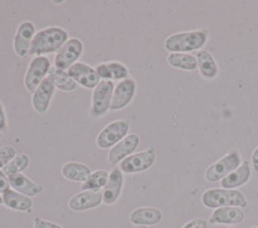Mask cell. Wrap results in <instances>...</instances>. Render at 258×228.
I'll use <instances>...</instances> for the list:
<instances>
[{"label": "cell", "mask_w": 258, "mask_h": 228, "mask_svg": "<svg viewBox=\"0 0 258 228\" xmlns=\"http://www.w3.org/2000/svg\"><path fill=\"white\" fill-rule=\"evenodd\" d=\"M69 39L67 30L59 26H48L36 31L29 50L31 56L56 53Z\"/></svg>", "instance_id": "obj_1"}, {"label": "cell", "mask_w": 258, "mask_h": 228, "mask_svg": "<svg viewBox=\"0 0 258 228\" xmlns=\"http://www.w3.org/2000/svg\"><path fill=\"white\" fill-rule=\"evenodd\" d=\"M3 204L11 210L20 211V212H31L32 200L22 195L13 189H9L2 194Z\"/></svg>", "instance_id": "obj_22"}, {"label": "cell", "mask_w": 258, "mask_h": 228, "mask_svg": "<svg viewBox=\"0 0 258 228\" xmlns=\"http://www.w3.org/2000/svg\"><path fill=\"white\" fill-rule=\"evenodd\" d=\"M7 129V118H6V112L5 108L0 101V133L5 132Z\"/></svg>", "instance_id": "obj_33"}, {"label": "cell", "mask_w": 258, "mask_h": 228, "mask_svg": "<svg viewBox=\"0 0 258 228\" xmlns=\"http://www.w3.org/2000/svg\"><path fill=\"white\" fill-rule=\"evenodd\" d=\"M1 137H2V133H0V138H1Z\"/></svg>", "instance_id": "obj_38"}, {"label": "cell", "mask_w": 258, "mask_h": 228, "mask_svg": "<svg viewBox=\"0 0 258 228\" xmlns=\"http://www.w3.org/2000/svg\"><path fill=\"white\" fill-rule=\"evenodd\" d=\"M240 165L241 155L237 149H233L206 169L205 179L210 183L221 181Z\"/></svg>", "instance_id": "obj_4"}, {"label": "cell", "mask_w": 258, "mask_h": 228, "mask_svg": "<svg viewBox=\"0 0 258 228\" xmlns=\"http://www.w3.org/2000/svg\"><path fill=\"white\" fill-rule=\"evenodd\" d=\"M16 155V150L10 145L0 147V169L2 170Z\"/></svg>", "instance_id": "obj_29"}, {"label": "cell", "mask_w": 258, "mask_h": 228, "mask_svg": "<svg viewBox=\"0 0 258 228\" xmlns=\"http://www.w3.org/2000/svg\"><path fill=\"white\" fill-rule=\"evenodd\" d=\"M106 63H107V67H108L112 81H121L123 79L130 77L129 68L124 63L120 61H115V60L108 61Z\"/></svg>", "instance_id": "obj_28"}, {"label": "cell", "mask_w": 258, "mask_h": 228, "mask_svg": "<svg viewBox=\"0 0 258 228\" xmlns=\"http://www.w3.org/2000/svg\"><path fill=\"white\" fill-rule=\"evenodd\" d=\"M251 178V168L249 161L245 160L241 165L221 180V187L224 189H236L245 185Z\"/></svg>", "instance_id": "obj_19"}, {"label": "cell", "mask_w": 258, "mask_h": 228, "mask_svg": "<svg viewBox=\"0 0 258 228\" xmlns=\"http://www.w3.org/2000/svg\"><path fill=\"white\" fill-rule=\"evenodd\" d=\"M67 71L78 86H82L86 89H94L101 81L95 67H92L84 62L77 61L71 67H69Z\"/></svg>", "instance_id": "obj_12"}, {"label": "cell", "mask_w": 258, "mask_h": 228, "mask_svg": "<svg viewBox=\"0 0 258 228\" xmlns=\"http://www.w3.org/2000/svg\"><path fill=\"white\" fill-rule=\"evenodd\" d=\"M166 60H167V63L173 68H177L185 71H194L198 68L196 55L191 53L172 52L167 55Z\"/></svg>", "instance_id": "obj_25"}, {"label": "cell", "mask_w": 258, "mask_h": 228, "mask_svg": "<svg viewBox=\"0 0 258 228\" xmlns=\"http://www.w3.org/2000/svg\"><path fill=\"white\" fill-rule=\"evenodd\" d=\"M114 88V81L101 80L93 89L90 107L91 117L96 119L102 118L110 111Z\"/></svg>", "instance_id": "obj_5"}, {"label": "cell", "mask_w": 258, "mask_h": 228, "mask_svg": "<svg viewBox=\"0 0 258 228\" xmlns=\"http://www.w3.org/2000/svg\"><path fill=\"white\" fill-rule=\"evenodd\" d=\"M140 143V137L136 133L128 134L123 140L113 146L108 153L107 159L110 165L116 166L134 153Z\"/></svg>", "instance_id": "obj_13"}, {"label": "cell", "mask_w": 258, "mask_h": 228, "mask_svg": "<svg viewBox=\"0 0 258 228\" xmlns=\"http://www.w3.org/2000/svg\"><path fill=\"white\" fill-rule=\"evenodd\" d=\"M84 50V44L78 37L69 38L66 43L55 53L53 66L58 69L68 70L74 63L78 61Z\"/></svg>", "instance_id": "obj_9"}, {"label": "cell", "mask_w": 258, "mask_h": 228, "mask_svg": "<svg viewBox=\"0 0 258 228\" xmlns=\"http://www.w3.org/2000/svg\"><path fill=\"white\" fill-rule=\"evenodd\" d=\"M91 169L80 162H67L61 167V175L69 181L84 183L91 175Z\"/></svg>", "instance_id": "obj_23"}, {"label": "cell", "mask_w": 258, "mask_h": 228, "mask_svg": "<svg viewBox=\"0 0 258 228\" xmlns=\"http://www.w3.org/2000/svg\"><path fill=\"white\" fill-rule=\"evenodd\" d=\"M198 69L200 75L208 80L215 79L219 74V66L214 56L206 49H200L196 52Z\"/></svg>", "instance_id": "obj_21"}, {"label": "cell", "mask_w": 258, "mask_h": 228, "mask_svg": "<svg viewBox=\"0 0 258 228\" xmlns=\"http://www.w3.org/2000/svg\"><path fill=\"white\" fill-rule=\"evenodd\" d=\"M109 172L104 169H99L91 173L89 178L82 184V191L93 190L101 191L106 186L109 180Z\"/></svg>", "instance_id": "obj_26"}, {"label": "cell", "mask_w": 258, "mask_h": 228, "mask_svg": "<svg viewBox=\"0 0 258 228\" xmlns=\"http://www.w3.org/2000/svg\"><path fill=\"white\" fill-rule=\"evenodd\" d=\"M3 204V200H2V194H0V205Z\"/></svg>", "instance_id": "obj_35"}, {"label": "cell", "mask_w": 258, "mask_h": 228, "mask_svg": "<svg viewBox=\"0 0 258 228\" xmlns=\"http://www.w3.org/2000/svg\"><path fill=\"white\" fill-rule=\"evenodd\" d=\"M251 165L254 169V171L258 172V146L255 148V150L252 153L251 156Z\"/></svg>", "instance_id": "obj_34"}, {"label": "cell", "mask_w": 258, "mask_h": 228, "mask_svg": "<svg viewBox=\"0 0 258 228\" xmlns=\"http://www.w3.org/2000/svg\"><path fill=\"white\" fill-rule=\"evenodd\" d=\"M29 163H30V160L26 154L24 153L16 154L15 157L2 169V171L7 177L15 174H20L22 171H24L28 167Z\"/></svg>", "instance_id": "obj_27"}, {"label": "cell", "mask_w": 258, "mask_h": 228, "mask_svg": "<svg viewBox=\"0 0 258 228\" xmlns=\"http://www.w3.org/2000/svg\"><path fill=\"white\" fill-rule=\"evenodd\" d=\"M10 189L8 177L4 174V172L0 169V194H3L7 190Z\"/></svg>", "instance_id": "obj_32"}, {"label": "cell", "mask_w": 258, "mask_h": 228, "mask_svg": "<svg viewBox=\"0 0 258 228\" xmlns=\"http://www.w3.org/2000/svg\"><path fill=\"white\" fill-rule=\"evenodd\" d=\"M251 228H258V225H254V226H252Z\"/></svg>", "instance_id": "obj_37"}, {"label": "cell", "mask_w": 258, "mask_h": 228, "mask_svg": "<svg viewBox=\"0 0 258 228\" xmlns=\"http://www.w3.org/2000/svg\"><path fill=\"white\" fill-rule=\"evenodd\" d=\"M207 40L208 31L206 29L180 31L170 34L165 38L164 48L170 53H188L200 50L206 44Z\"/></svg>", "instance_id": "obj_2"}, {"label": "cell", "mask_w": 258, "mask_h": 228, "mask_svg": "<svg viewBox=\"0 0 258 228\" xmlns=\"http://www.w3.org/2000/svg\"><path fill=\"white\" fill-rule=\"evenodd\" d=\"M137 89L136 81L132 77L123 79L115 85L110 111L122 110L132 101Z\"/></svg>", "instance_id": "obj_11"}, {"label": "cell", "mask_w": 258, "mask_h": 228, "mask_svg": "<svg viewBox=\"0 0 258 228\" xmlns=\"http://www.w3.org/2000/svg\"><path fill=\"white\" fill-rule=\"evenodd\" d=\"M124 185V173L120 168L115 167L109 174V180L102 190L103 203L106 205L115 204L122 192Z\"/></svg>", "instance_id": "obj_16"}, {"label": "cell", "mask_w": 258, "mask_h": 228, "mask_svg": "<svg viewBox=\"0 0 258 228\" xmlns=\"http://www.w3.org/2000/svg\"><path fill=\"white\" fill-rule=\"evenodd\" d=\"M55 86L49 77H46L31 94V105L35 112L44 115L47 112L53 95L55 93Z\"/></svg>", "instance_id": "obj_14"}, {"label": "cell", "mask_w": 258, "mask_h": 228, "mask_svg": "<svg viewBox=\"0 0 258 228\" xmlns=\"http://www.w3.org/2000/svg\"><path fill=\"white\" fill-rule=\"evenodd\" d=\"M201 201L205 207L210 209H217L222 207L245 208L248 205V201L245 195L236 189H208L203 193Z\"/></svg>", "instance_id": "obj_3"}, {"label": "cell", "mask_w": 258, "mask_h": 228, "mask_svg": "<svg viewBox=\"0 0 258 228\" xmlns=\"http://www.w3.org/2000/svg\"><path fill=\"white\" fill-rule=\"evenodd\" d=\"M156 160V151L150 147L143 151L133 153L124 159L119 168L124 174H137L148 170Z\"/></svg>", "instance_id": "obj_8"}, {"label": "cell", "mask_w": 258, "mask_h": 228, "mask_svg": "<svg viewBox=\"0 0 258 228\" xmlns=\"http://www.w3.org/2000/svg\"><path fill=\"white\" fill-rule=\"evenodd\" d=\"M161 220L162 213L155 207H139L129 214V221L135 226H152Z\"/></svg>", "instance_id": "obj_18"}, {"label": "cell", "mask_w": 258, "mask_h": 228, "mask_svg": "<svg viewBox=\"0 0 258 228\" xmlns=\"http://www.w3.org/2000/svg\"><path fill=\"white\" fill-rule=\"evenodd\" d=\"M245 219L244 211L239 207L217 208L212 213L209 222L212 225H235Z\"/></svg>", "instance_id": "obj_17"}, {"label": "cell", "mask_w": 258, "mask_h": 228, "mask_svg": "<svg viewBox=\"0 0 258 228\" xmlns=\"http://www.w3.org/2000/svg\"><path fill=\"white\" fill-rule=\"evenodd\" d=\"M135 228H148L147 226H136Z\"/></svg>", "instance_id": "obj_36"}, {"label": "cell", "mask_w": 258, "mask_h": 228, "mask_svg": "<svg viewBox=\"0 0 258 228\" xmlns=\"http://www.w3.org/2000/svg\"><path fill=\"white\" fill-rule=\"evenodd\" d=\"M103 203L102 191L85 190L72 196L68 202V206L72 211L82 212L94 209Z\"/></svg>", "instance_id": "obj_15"}, {"label": "cell", "mask_w": 258, "mask_h": 228, "mask_svg": "<svg viewBox=\"0 0 258 228\" xmlns=\"http://www.w3.org/2000/svg\"><path fill=\"white\" fill-rule=\"evenodd\" d=\"M33 228H62L60 225L43 220L40 217H34L33 218Z\"/></svg>", "instance_id": "obj_30"}, {"label": "cell", "mask_w": 258, "mask_h": 228, "mask_svg": "<svg viewBox=\"0 0 258 228\" xmlns=\"http://www.w3.org/2000/svg\"><path fill=\"white\" fill-rule=\"evenodd\" d=\"M207 227H208L207 221L202 218L192 219L182 226V228H207Z\"/></svg>", "instance_id": "obj_31"}, {"label": "cell", "mask_w": 258, "mask_h": 228, "mask_svg": "<svg viewBox=\"0 0 258 228\" xmlns=\"http://www.w3.org/2000/svg\"><path fill=\"white\" fill-rule=\"evenodd\" d=\"M51 66L50 60L46 56H33L23 78L24 87L28 92L31 94L34 92L37 86L47 77Z\"/></svg>", "instance_id": "obj_7"}, {"label": "cell", "mask_w": 258, "mask_h": 228, "mask_svg": "<svg viewBox=\"0 0 258 228\" xmlns=\"http://www.w3.org/2000/svg\"><path fill=\"white\" fill-rule=\"evenodd\" d=\"M47 77L50 78L53 85L58 90H61L64 92H71L76 90L78 87V84L69 75L67 70L58 69L53 65L50 67Z\"/></svg>", "instance_id": "obj_24"}, {"label": "cell", "mask_w": 258, "mask_h": 228, "mask_svg": "<svg viewBox=\"0 0 258 228\" xmlns=\"http://www.w3.org/2000/svg\"><path fill=\"white\" fill-rule=\"evenodd\" d=\"M129 129L130 125L127 120L112 121L98 133L96 144L100 149H111L128 135Z\"/></svg>", "instance_id": "obj_6"}, {"label": "cell", "mask_w": 258, "mask_h": 228, "mask_svg": "<svg viewBox=\"0 0 258 228\" xmlns=\"http://www.w3.org/2000/svg\"><path fill=\"white\" fill-rule=\"evenodd\" d=\"M228 228H236V227H228Z\"/></svg>", "instance_id": "obj_39"}, {"label": "cell", "mask_w": 258, "mask_h": 228, "mask_svg": "<svg viewBox=\"0 0 258 228\" xmlns=\"http://www.w3.org/2000/svg\"><path fill=\"white\" fill-rule=\"evenodd\" d=\"M35 33V26L29 20H25L17 26L12 42L13 50L17 56L21 58L29 56L31 42Z\"/></svg>", "instance_id": "obj_10"}, {"label": "cell", "mask_w": 258, "mask_h": 228, "mask_svg": "<svg viewBox=\"0 0 258 228\" xmlns=\"http://www.w3.org/2000/svg\"><path fill=\"white\" fill-rule=\"evenodd\" d=\"M8 181L10 187L14 191L29 198L34 197L43 191V187L41 185L36 184L21 173L8 176Z\"/></svg>", "instance_id": "obj_20"}]
</instances>
